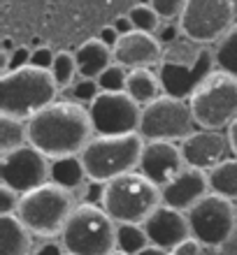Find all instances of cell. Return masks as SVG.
Segmentation results:
<instances>
[{"mask_svg":"<svg viewBox=\"0 0 237 255\" xmlns=\"http://www.w3.org/2000/svg\"><path fill=\"white\" fill-rule=\"evenodd\" d=\"M93 134L91 112L75 100H56L28 119V144L40 148L47 158L81 153Z\"/></svg>","mask_w":237,"mask_h":255,"instance_id":"obj_1","label":"cell"},{"mask_svg":"<svg viewBox=\"0 0 237 255\" xmlns=\"http://www.w3.org/2000/svg\"><path fill=\"white\" fill-rule=\"evenodd\" d=\"M217 70L212 44H200L182 35L177 40L163 44V56L158 63V77L165 95H175L189 100L196 88Z\"/></svg>","mask_w":237,"mask_h":255,"instance_id":"obj_2","label":"cell"},{"mask_svg":"<svg viewBox=\"0 0 237 255\" xmlns=\"http://www.w3.org/2000/svg\"><path fill=\"white\" fill-rule=\"evenodd\" d=\"M61 88L51 70L26 65L9 70L0 79V112L16 119H33L37 112L56 102Z\"/></svg>","mask_w":237,"mask_h":255,"instance_id":"obj_3","label":"cell"},{"mask_svg":"<svg viewBox=\"0 0 237 255\" xmlns=\"http://www.w3.org/2000/svg\"><path fill=\"white\" fill-rule=\"evenodd\" d=\"M144 144H147V139L140 132L93 134V139L79 153L88 179L107 183L116 176L137 169Z\"/></svg>","mask_w":237,"mask_h":255,"instance_id":"obj_4","label":"cell"},{"mask_svg":"<svg viewBox=\"0 0 237 255\" xmlns=\"http://www.w3.org/2000/svg\"><path fill=\"white\" fill-rule=\"evenodd\" d=\"M77 204L79 202L75 200L72 190L63 188L54 181H47L40 188L21 195L16 216L35 237L54 239V237H61L63 228H65V223Z\"/></svg>","mask_w":237,"mask_h":255,"instance_id":"obj_5","label":"cell"},{"mask_svg":"<svg viewBox=\"0 0 237 255\" xmlns=\"http://www.w3.org/2000/svg\"><path fill=\"white\" fill-rule=\"evenodd\" d=\"M68 255H109L116 251V221L98 204L79 202L61 232Z\"/></svg>","mask_w":237,"mask_h":255,"instance_id":"obj_6","label":"cell"},{"mask_svg":"<svg viewBox=\"0 0 237 255\" xmlns=\"http://www.w3.org/2000/svg\"><path fill=\"white\" fill-rule=\"evenodd\" d=\"M163 204L161 186L147 179L140 169L107 181L102 209L116 223H144Z\"/></svg>","mask_w":237,"mask_h":255,"instance_id":"obj_7","label":"cell"},{"mask_svg":"<svg viewBox=\"0 0 237 255\" xmlns=\"http://www.w3.org/2000/svg\"><path fill=\"white\" fill-rule=\"evenodd\" d=\"M198 128L228 130L237 121V77L214 70L189 98Z\"/></svg>","mask_w":237,"mask_h":255,"instance_id":"obj_8","label":"cell"},{"mask_svg":"<svg viewBox=\"0 0 237 255\" xmlns=\"http://www.w3.org/2000/svg\"><path fill=\"white\" fill-rule=\"evenodd\" d=\"M198 128L189 100L165 95L142 107L140 130L147 141H184Z\"/></svg>","mask_w":237,"mask_h":255,"instance_id":"obj_9","label":"cell"},{"mask_svg":"<svg viewBox=\"0 0 237 255\" xmlns=\"http://www.w3.org/2000/svg\"><path fill=\"white\" fill-rule=\"evenodd\" d=\"M186 216L191 223V235L205 246L226 244L237 228L235 200H228L219 193L205 195L186 211Z\"/></svg>","mask_w":237,"mask_h":255,"instance_id":"obj_10","label":"cell"},{"mask_svg":"<svg viewBox=\"0 0 237 255\" xmlns=\"http://www.w3.org/2000/svg\"><path fill=\"white\" fill-rule=\"evenodd\" d=\"M237 19L235 0H186L179 26L200 44H214Z\"/></svg>","mask_w":237,"mask_h":255,"instance_id":"obj_11","label":"cell"},{"mask_svg":"<svg viewBox=\"0 0 237 255\" xmlns=\"http://www.w3.org/2000/svg\"><path fill=\"white\" fill-rule=\"evenodd\" d=\"M95 134H126L137 132L142 121V105L126 91H102L88 105Z\"/></svg>","mask_w":237,"mask_h":255,"instance_id":"obj_12","label":"cell"},{"mask_svg":"<svg viewBox=\"0 0 237 255\" xmlns=\"http://www.w3.org/2000/svg\"><path fill=\"white\" fill-rule=\"evenodd\" d=\"M49 165L51 158L42 153L33 144L0 153V183L12 186L21 195L35 190L49 181Z\"/></svg>","mask_w":237,"mask_h":255,"instance_id":"obj_13","label":"cell"},{"mask_svg":"<svg viewBox=\"0 0 237 255\" xmlns=\"http://www.w3.org/2000/svg\"><path fill=\"white\" fill-rule=\"evenodd\" d=\"M184 160L191 167L210 172L219 162L228 160L233 155V144L228 130H212V128H196L186 139L179 144Z\"/></svg>","mask_w":237,"mask_h":255,"instance_id":"obj_14","label":"cell"},{"mask_svg":"<svg viewBox=\"0 0 237 255\" xmlns=\"http://www.w3.org/2000/svg\"><path fill=\"white\" fill-rule=\"evenodd\" d=\"M184 167L186 160H184L182 146H177L175 141H147L137 165V169L161 188L172 181Z\"/></svg>","mask_w":237,"mask_h":255,"instance_id":"obj_15","label":"cell"},{"mask_svg":"<svg viewBox=\"0 0 237 255\" xmlns=\"http://www.w3.org/2000/svg\"><path fill=\"white\" fill-rule=\"evenodd\" d=\"M142 225L149 235V242L168 251H172L177 244L191 237V223L186 211L168 207V204H161Z\"/></svg>","mask_w":237,"mask_h":255,"instance_id":"obj_16","label":"cell"},{"mask_svg":"<svg viewBox=\"0 0 237 255\" xmlns=\"http://www.w3.org/2000/svg\"><path fill=\"white\" fill-rule=\"evenodd\" d=\"M210 193H212L210 174L205 169L191 167V165H186L172 181L165 183L161 188L163 204L182 209V211H189L193 204H198L205 195H210Z\"/></svg>","mask_w":237,"mask_h":255,"instance_id":"obj_17","label":"cell"},{"mask_svg":"<svg viewBox=\"0 0 237 255\" xmlns=\"http://www.w3.org/2000/svg\"><path fill=\"white\" fill-rule=\"evenodd\" d=\"M163 56V42L154 33L130 30L121 35L114 47V61L126 65L128 70L135 67H158Z\"/></svg>","mask_w":237,"mask_h":255,"instance_id":"obj_18","label":"cell"},{"mask_svg":"<svg viewBox=\"0 0 237 255\" xmlns=\"http://www.w3.org/2000/svg\"><path fill=\"white\" fill-rule=\"evenodd\" d=\"M75 58H77L79 77L98 79V77L114 63V49L107 47L100 37H91V40H86L84 44L77 47Z\"/></svg>","mask_w":237,"mask_h":255,"instance_id":"obj_19","label":"cell"},{"mask_svg":"<svg viewBox=\"0 0 237 255\" xmlns=\"http://www.w3.org/2000/svg\"><path fill=\"white\" fill-rule=\"evenodd\" d=\"M33 237L16 214L0 216V255H30Z\"/></svg>","mask_w":237,"mask_h":255,"instance_id":"obj_20","label":"cell"},{"mask_svg":"<svg viewBox=\"0 0 237 255\" xmlns=\"http://www.w3.org/2000/svg\"><path fill=\"white\" fill-rule=\"evenodd\" d=\"M49 181L58 183L68 190H81L84 183L88 181L86 167H84V160L81 155H63V158H51V165H49Z\"/></svg>","mask_w":237,"mask_h":255,"instance_id":"obj_21","label":"cell"},{"mask_svg":"<svg viewBox=\"0 0 237 255\" xmlns=\"http://www.w3.org/2000/svg\"><path fill=\"white\" fill-rule=\"evenodd\" d=\"M126 93L133 95V100L144 107V105H149L163 95L161 77H158V72H154V67H135L128 74Z\"/></svg>","mask_w":237,"mask_h":255,"instance_id":"obj_22","label":"cell"},{"mask_svg":"<svg viewBox=\"0 0 237 255\" xmlns=\"http://www.w3.org/2000/svg\"><path fill=\"white\" fill-rule=\"evenodd\" d=\"M207 174H210L212 193L224 195L228 200H237V155H231L228 160L219 162Z\"/></svg>","mask_w":237,"mask_h":255,"instance_id":"obj_23","label":"cell"},{"mask_svg":"<svg viewBox=\"0 0 237 255\" xmlns=\"http://www.w3.org/2000/svg\"><path fill=\"white\" fill-rule=\"evenodd\" d=\"M214 61H217V70L237 77V21L219 37L214 44Z\"/></svg>","mask_w":237,"mask_h":255,"instance_id":"obj_24","label":"cell"},{"mask_svg":"<svg viewBox=\"0 0 237 255\" xmlns=\"http://www.w3.org/2000/svg\"><path fill=\"white\" fill-rule=\"evenodd\" d=\"M149 235L142 223H116V249L128 255H137L149 246Z\"/></svg>","mask_w":237,"mask_h":255,"instance_id":"obj_25","label":"cell"},{"mask_svg":"<svg viewBox=\"0 0 237 255\" xmlns=\"http://www.w3.org/2000/svg\"><path fill=\"white\" fill-rule=\"evenodd\" d=\"M28 144V121L9 114H0V153Z\"/></svg>","mask_w":237,"mask_h":255,"instance_id":"obj_26","label":"cell"},{"mask_svg":"<svg viewBox=\"0 0 237 255\" xmlns=\"http://www.w3.org/2000/svg\"><path fill=\"white\" fill-rule=\"evenodd\" d=\"M51 74H54V79H56V84H58L61 91L72 86V84L79 79L75 54H70V51H58L54 58V65H51Z\"/></svg>","mask_w":237,"mask_h":255,"instance_id":"obj_27","label":"cell"},{"mask_svg":"<svg viewBox=\"0 0 237 255\" xmlns=\"http://www.w3.org/2000/svg\"><path fill=\"white\" fill-rule=\"evenodd\" d=\"M130 21H133V26H135V30H142V33H158V28H161L163 19L161 14L154 9V7L149 5V2H137V5L130 7L128 12Z\"/></svg>","mask_w":237,"mask_h":255,"instance_id":"obj_28","label":"cell"},{"mask_svg":"<svg viewBox=\"0 0 237 255\" xmlns=\"http://www.w3.org/2000/svg\"><path fill=\"white\" fill-rule=\"evenodd\" d=\"M63 100H75L79 102V105H91V102L98 98V95L102 93L100 91V84H98V79H91V77H79V79L72 84L70 88H65V91H61Z\"/></svg>","mask_w":237,"mask_h":255,"instance_id":"obj_29","label":"cell"},{"mask_svg":"<svg viewBox=\"0 0 237 255\" xmlns=\"http://www.w3.org/2000/svg\"><path fill=\"white\" fill-rule=\"evenodd\" d=\"M128 74L130 70L121 63H112V65L105 70V72L98 77V84H100V91H126V84H128Z\"/></svg>","mask_w":237,"mask_h":255,"instance_id":"obj_30","label":"cell"},{"mask_svg":"<svg viewBox=\"0 0 237 255\" xmlns=\"http://www.w3.org/2000/svg\"><path fill=\"white\" fill-rule=\"evenodd\" d=\"M149 5L161 14L163 21H177L186 7V0H149Z\"/></svg>","mask_w":237,"mask_h":255,"instance_id":"obj_31","label":"cell"},{"mask_svg":"<svg viewBox=\"0 0 237 255\" xmlns=\"http://www.w3.org/2000/svg\"><path fill=\"white\" fill-rule=\"evenodd\" d=\"M19 202H21V193H19V190H14L12 186L0 183V216L16 214Z\"/></svg>","mask_w":237,"mask_h":255,"instance_id":"obj_32","label":"cell"},{"mask_svg":"<svg viewBox=\"0 0 237 255\" xmlns=\"http://www.w3.org/2000/svg\"><path fill=\"white\" fill-rule=\"evenodd\" d=\"M105 186H107V183L91 181V179H88V181L84 183V188H81V202H88V204H98V207H102V202H105Z\"/></svg>","mask_w":237,"mask_h":255,"instance_id":"obj_33","label":"cell"},{"mask_svg":"<svg viewBox=\"0 0 237 255\" xmlns=\"http://www.w3.org/2000/svg\"><path fill=\"white\" fill-rule=\"evenodd\" d=\"M30 54H33V49L30 47L16 44V49L7 54V58H9V61H7V72H9V70H19V67L30 65Z\"/></svg>","mask_w":237,"mask_h":255,"instance_id":"obj_34","label":"cell"},{"mask_svg":"<svg viewBox=\"0 0 237 255\" xmlns=\"http://www.w3.org/2000/svg\"><path fill=\"white\" fill-rule=\"evenodd\" d=\"M54 58H56V54L49 47H35L33 54H30V65L42 67V70H51Z\"/></svg>","mask_w":237,"mask_h":255,"instance_id":"obj_35","label":"cell"},{"mask_svg":"<svg viewBox=\"0 0 237 255\" xmlns=\"http://www.w3.org/2000/svg\"><path fill=\"white\" fill-rule=\"evenodd\" d=\"M182 26H179V19L177 21H163L161 28H158V33L156 37L163 42V44H168V42L177 40V37H182Z\"/></svg>","mask_w":237,"mask_h":255,"instance_id":"obj_36","label":"cell"},{"mask_svg":"<svg viewBox=\"0 0 237 255\" xmlns=\"http://www.w3.org/2000/svg\"><path fill=\"white\" fill-rule=\"evenodd\" d=\"M200 246H203V244L191 235L189 239H184L182 244H177L175 249H172V255H200Z\"/></svg>","mask_w":237,"mask_h":255,"instance_id":"obj_37","label":"cell"},{"mask_svg":"<svg viewBox=\"0 0 237 255\" xmlns=\"http://www.w3.org/2000/svg\"><path fill=\"white\" fill-rule=\"evenodd\" d=\"M30 255H68V251H65L63 242H54V239H49V242H44L42 246L33 249V253Z\"/></svg>","mask_w":237,"mask_h":255,"instance_id":"obj_38","label":"cell"},{"mask_svg":"<svg viewBox=\"0 0 237 255\" xmlns=\"http://www.w3.org/2000/svg\"><path fill=\"white\" fill-rule=\"evenodd\" d=\"M98 37H100V40L105 42L107 47L114 49V47H116V42H119V37H121V33H119V30H116L114 26H105V28L100 30V33H98Z\"/></svg>","mask_w":237,"mask_h":255,"instance_id":"obj_39","label":"cell"},{"mask_svg":"<svg viewBox=\"0 0 237 255\" xmlns=\"http://www.w3.org/2000/svg\"><path fill=\"white\" fill-rule=\"evenodd\" d=\"M112 26L119 30L121 35H126V33H130V30H135V26H133V21H130V16L128 14H121V16H116L114 19V23Z\"/></svg>","mask_w":237,"mask_h":255,"instance_id":"obj_40","label":"cell"},{"mask_svg":"<svg viewBox=\"0 0 237 255\" xmlns=\"http://www.w3.org/2000/svg\"><path fill=\"white\" fill-rule=\"evenodd\" d=\"M137 255H172V251L168 249H161V246H156V244H149L144 251H140Z\"/></svg>","mask_w":237,"mask_h":255,"instance_id":"obj_41","label":"cell"},{"mask_svg":"<svg viewBox=\"0 0 237 255\" xmlns=\"http://www.w3.org/2000/svg\"><path fill=\"white\" fill-rule=\"evenodd\" d=\"M228 137H231V144H233V155H237V121L228 128Z\"/></svg>","mask_w":237,"mask_h":255,"instance_id":"obj_42","label":"cell"},{"mask_svg":"<svg viewBox=\"0 0 237 255\" xmlns=\"http://www.w3.org/2000/svg\"><path fill=\"white\" fill-rule=\"evenodd\" d=\"M109 255H128V253H123V251H119V249H116V251H112V253H109Z\"/></svg>","mask_w":237,"mask_h":255,"instance_id":"obj_43","label":"cell"},{"mask_svg":"<svg viewBox=\"0 0 237 255\" xmlns=\"http://www.w3.org/2000/svg\"><path fill=\"white\" fill-rule=\"evenodd\" d=\"M235 211H237V200H235Z\"/></svg>","mask_w":237,"mask_h":255,"instance_id":"obj_44","label":"cell"},{"mask_svg":"<svg viewBox=\"0 0 237 255\" xmlns=\"http://www.w3.org/2000/svg\"><path fill=\"white\" fill-rule=\"evenodd\" d=\"M235 2H237V0H235Z\"/></svg>","mask_w":237,"mask_h":255,"instance_id":"obj_45","label":"cell"}]
</instances>
